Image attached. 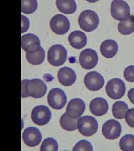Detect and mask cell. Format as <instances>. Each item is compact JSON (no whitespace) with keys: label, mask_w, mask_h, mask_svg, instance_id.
<instances>
[{"label":"cell","mask_w":134,"mask_h":151,"mask_svg":"<svg viewBox=\"0 0 134 151\" xmlns=\"http://www.w3.org/2000/svg\"><path fill=\"white\" fill-rule=\"evenodd\" d=\"M21 97L40 98L47 92L46 84L40 79H24L21 82Z\"/></svg>","instance_id":"cell-1"},{"label":"cell","mask_w":134,"mask_h":151,"mask_svg":"<svg viewBox=\"0 0 134 151\" xmlns=\"http://www.w3.org/2000/svg\"><path fill=\"white\" fill-rule=\"evenodd\" d=\"M78 23L80 29L84 31L91 32L94 31L99 25V17L95 11L87 9L80 13Z\"/></svg>","instance_id":"cell-2"},{"label":"cell","mask_w":134,"mask_h":151,"mask_svg":"<svg viewBox=\"0 0 134 151\" xmlns=\"http://www.w3.org/2000/svg\"><path fill=\"white\" fill-rule=\"evenodd\" d=\"M48 61L54 66H60L67 60V50L61 45H54L49 49Z\"/></svg>","instance_id":"cell-3"},{"label":"cell","mask_w":134,"mask_h":151,"mask_svg":"<svg viewBox=\"0 0 134 151\" xmlns=\"http://www.w3.org/2000/svg\"><path fill=\"white\" fill-rule=\"evenodd\" d=\"M111 14L116 20L126 21L130 17V8L128 3L123 0H113L111 5Z\"/></svg>","instance_id":"cell-4"},{"label":"cell","mask_w":134,"mask_h":151,"mask_svg":"<svg viewBox=\"0 0 134 151\" xmlns=\"http://www.w3.org/2000/svg\"><path fill=\"white\" fill-rule=\"evenodd\" d=\"M77 129L80 134L86 137H90L97 133L98 129V123L94 117L84 116L79 119Z\"/></svg>","instance_id":"cell-5"},{"label":"cell","mask_w":134,"mask_h":151,"mask_svg":"<svg viewBox=\"0 0 134 151\" xmlns=\"http://www.w3.org/2000/svg\"><path fill=\"white\" fill-rule=\"evenodd\" d=\"M106 92L112 99H119L123 97L126 92V85L121 79L113 78L107 82Z\"/></svg>","instance_id":"cell-6"},{"label":"cell","mask_w":134,"mask_h":151,"mask_svg":"<svg viewBox=\"0 0 134 151\" xmlns=\"http://www.w3.org/2000/svg\"><path fill=\"white\" fill-rule=\"evenodd\" d=\"M67 103V97L65 92L59 88L51 89L48 94L49 105L54 109H62Z\"/></svg>","instance_id":"cell-7"},{"label":"cell","mask_w":134,"mask_h":151,"mask_svg":"<svg viewBox=\"0 0 134 151\" xmlns=\"http://www.w3.org/2000/svg\"><path fill=\"white\" fill-rule=\"evenodd\" d=\"M31 119L37 125L43 126L47 124L51 119V112L44 105H39L34 108L31 113Z\"/></svg>","instance_id":"cell-8"},{"label":"cell","mask_w":134,"mask_h":151,"mask_svg":"<svg viewBox=\"0 0 134 151\" xmlns=\"http://www.w3.org/2000/svg\"><path fill=\"white\" fill-rule=\"evenodd\" d=\"M79 63L83 69H93L98 63V55L93 49L84 50L79 56Z\"/></svg>","instance_id":"cell-9"},{"label":"cell","mask_w":134,"mask_h":151,"mask_svg":"<svg viewBox=\"0 0 134 151\" xmlns=\"http://www.w3.org/2000/svg\"><path fill=\"white\" fill-rule=\"evenodd\" d=\"M122 133L121 124L114 119H110L107 121L102 126V134L110 140L118 139Z\"/></svg>","instance_id":"cell-10"},{"label":"cell","mask_w":134,"mask_h":151,"mask_svg":"<svg viewBox=\"0 0 134 151\" xmlns=\"http://www.w3.org/2000/svg\"><path fill=\"white\" fill-rule=\"evenodd\" d=\"M22 49L27 53H34L37 52L41 48L40 40L37 35L34 34H26L22 35L21 37Z\"/></svg>","instance_id":"cell-11"},{"label":"cell","mask_w":134,"mask_h":151,"mask_svg":"<svg viewBox=\"0 0 134 151\" xmlns=\"http://www.w3.org/2000/svg\"><path fill=\"white\" fill-rule=\"evenodd\" d=\"M50 28L57 35H64L70 29V21L64 15L56 14L50 20Z\"/></svg>","instance_id":"cell-12"},{"label":"cell","mask_w":134,"mask_h":151,"mask_svg":"<svg viewBox=\"0 0 134 151\" xmlns=\"http://www.w3.org/2000/svg\"><path fill=\"white\" fill-rule=\"evenodd\" d=\"M22 138L24 143L29 147L39 145L42 140V135L40 131L34 127H29L25 129L23 132Z\"/></svg>","instance_id":"cell-13"},{"label":"cell","mask_w":134,"mask_h":151,"mask_svg":"<svg viewBox=\"0 0 134 151\" xmlns=\"http://www.w3.org/2000/svg\"><path fill=\"white\" fill-rule=\"evenodd\" d=\"M84 83L87 89L91 91H98L104 86V78L99 72L91 71L85 76Z\"/></svg>","instance_id":"cell-14"},{"label":"cell","mask_w":134,"mask_h":151,"mask_svg":"<svg viewBox=\"0 0 134 151\" xmlns=\"http://www.w3.org/2000/svg\"><path fill=\"white\" fill-rule=\"evenodd\" d=\"M86 109V103L80 98L71 99L67 104L66 113L70 118H80Z\"/></svg>","instance_id":"cell-15"},{"label":"cell","mask_w":134,"mask_h":151,"mask_svg":"<svg viewBox=\"0 0 134 151\" xmlns=\"http://www.w3.org/2000/svg\"><path fill=\"white\" fill-rule=\"evenodd\" d=\"M109 105L107 101L102 97L94 98L90 103V110L94 116L101 117L108 112Z\"/></svg>","instance_id":"cell-16"},{"label":"cell","mask_w":134,"mask_h":151,"mask_svg":"<svg viewBox=\"0 0 134 151\" xmlns=\"http://www.w3.org/2000/svg\"><path fill=\"white\" fill-rule=\"evenodd\" d=\"M58 80L63 86H69L73 85L76 81L75 70L70 67H62L58 71Z\"/></svg>","instance_id":"cell-17"},{"label":"cell","mask_w":134,"mask_h":151,"mask_svg":"<svg viewBox=\"0 0 134 151\" xmlns=\"http://www.w3.org/2000/svg\"><path fill=\"white\" fill-rule=\"evenodd\" d=\"M69 43L74 49H82L86 46L87 43V37L85 33L75 30L74 32L70 33L68 38Z\"/></svg>","instance_id":"cell-18"},{"label":"cell","mask_w":134,"mask_h":151,"mask_svg":"<svg viewBox=\"0 0 134 151\" xmlns=\"http://www.w3.org/2000/svg\"><path fill=\"white\" fill-rule=\"evenodd\" d=\"M100 50L104 57L113 58L118 53V45L113 40H107L102 43Z\"/></svg>","instance_id":"cell-19"},{"label":"cell","mask_w":134,"mask_h":151,"mask_svg":"<svg viewBox=\"0 0 134 151\" xmlns=\"http://www.w3.org/2000/svg\"><path fill=\"white\" fill-rule=\"evenodd\" d=\"M80 118H70V116L65 113L62 114L59 119L60 126L62 129L66 131H75L77 129V124Z\"/></svg>","instance_id":"cell-20"},{"label":"cell","mask_w":134,"mask_h":151,"mask_svg":"<svg viewBox=\"0 0 134 151\" xmlns=\"http://www.w3.org/2000/svg\"><path fill=\"white\" fill-rule=\"evenodd\" d=\"M55 4L57 9L65 14H72L76 11V4L74 0H57Z\"/></svg>","instance_id":"cell-21"},{"label":"cell","mask_w":134,"mask_h":151,"mask_svg":"<svg viewBox=\"0 0 134 151\" xmlns=\"http://www.w3.org/2000/svg\"><path fill=\"white\" fill-rule=\"evenodd\" d=\"M45 58V51L42 47L34 53H27L26 59L28 62H29L31 65H40L42 64Z\"/></svg>","instance_id":"cell-22"},{"label":"cell","mask_w":134,"mask_h":151,"mask_svg":"<svg viewBox=\"0 0 134 151\" xmlns=\"http://www.w3.org/2000/svg\"><path fill=\"white\" fill-rule=\"evenodd\" d=\"M128 110V106L125 102L118 101L113 104V114L114 118H116L117 119H124Z\"/></svg>","instance_id":"cell-23"},{"label":"cell","mask_w":134,"mask_h":151,"mask_svg":"<svg viewBox=\"0 0 134 151\" xmlns=\"http://www.w3.org/2000/svg\"><path fill=\"white\" fill-rule=\"evenodd\" d=\"M118 31L123 35H128L134 32V16L130 15L128 19L118 24Z\"/></svg>","instance_id":"cell-24"},{"label":"cell","mask_w":134,"mask_h":151,"mask_svg":"<svg viewBox=\"0 0 134 151\" xmlns=\"http://www.w3.org/2000/svg\"><path fill=\"white\" fill-rule=\"evenodd\" d=\"M120 149L123 151H134V135L127 134L119 142Z\"/></svg>","instance_id":"cell-25"},{"label":"cell","mask_w":134,"mask_h":151,"mask_svg":"<svg viewBox=\"0 0 134 151\" xmlns=\"http://www.w3.org/2000/svg\"><path fill=\"white\" fill-rule=\"evenodd\" d=\"M38 1L36 0H22L21 12L24 14H30L37 9Z\"/></svg>","instance_id":"cell-26"},{"label":"cell","mask_w":134,"mask_h":151,"mask_svg":"<svg viewBox=\"0 0 134 151\" xmlns=\"http://www.w3.org/2000/svg\"><path fill=\"white\" fill-rule=\"evenodd\" d=\"M58 150V143L53 138H47L43 141L40 151H57Z\"/></svg>","instance_id":"cell-27"},{"label":"cell","mask_w":134,"mask_h":151,"mask_svg":"<svg viewBox=\"0 0 134 151\" xmlns=\"http://www.w3.org/2000/svg\"><path fill=\"white\" fill-rule=\"evenodd\" d=\"M93 147L91 144L87 140L79 141L73 148V151H92Z\"/></svg>","instance_id":"cell-28"},{"label":"cell","mask_w":134,"mask_h":151,"mask_svg":"<svg viewBox=\"0 0 134 151\" xmlns=\"http://www.w3.org/2000/svg\"><path fill=\"white\" fill-rule=\"evenodd\" d=\"M124 77L128 82H134V65H129L125 69Z\"/></svg>","instance_id":"cell-29"},{"label":"cell","mask_w":134,"mask_h":151,"mask_svg":"<svg viewBox=\"0 0 134 151\" xmlns=\"http://www.w3.org/2000/svg\"><path fill=\"white\" fill-rule=\"evenodd\" d=\"M125 119H126L127 124H128L130 127L134 128V108H131L128 110L125 116Z\"/></svg>","instance_id":"cell-30"},{"label":"cell","mask_w":134,"mask_h":151,"mask_svg":"<svg viewBox=\"0 0 134 151\" xmlns=\"http://www.w3.org/2000/svg\"><path fill=\"white\" fill-rule=\"evenodd\" d=\"M21 33H24L25 31H27L29 28V19L25 17L24 15H22L21 16Z\"/></svg>","instance_id":"cell-31"},{"label":"cell","mask_w":134,"mask_h":151,"mask_svg":"<svg viewBox=\"0 0 134 151\" xmlns=\"http://www.w3.org/2000/svg\"><path fill=\"white\" fill-rule=\"evenodd\" d=\"M128 96L129 100L130 102L134 104V88H132L129 90L128 93Z\"/></svg>","instance_id":"cell-32"}]
</instances>
